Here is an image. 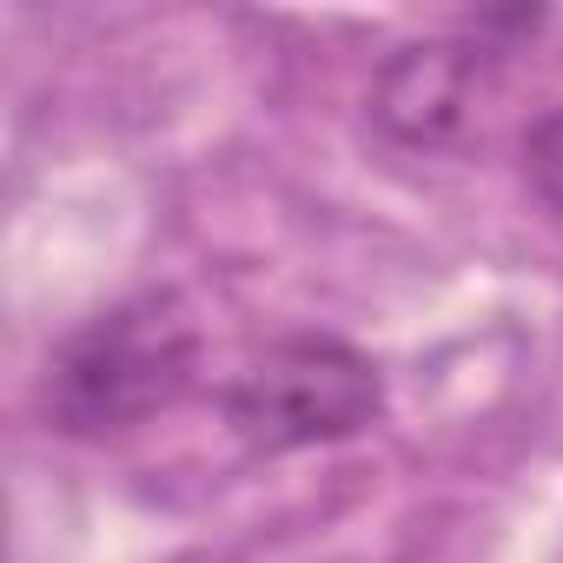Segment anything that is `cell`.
<instances>
[{"mask_svg":"<svg viewBox=\"0 0 563 563\" xmlns=\"http://www.w3.org/2000/svg\"><path fill=\"white\" fill-rule=\"evenodd\" d=\"M199 332L173 292H140L87 319L41 372V418L67 438H120L186 398Z\"/></svg>","mask_w":563,"mask_h":563,"instance_id":"6da1fadb","label":"cell"},{"mask_svg":"<svg viewBox=\"0 0 563 563\" xmlns=\"http://www.w3.org/2000/svg\"><path fill=\"white\" fill-rule=\"evenodd\" d=\"M523 159H530V186L543 192V206L563 212V107H550V113L530 126Z\"/></svg>","mask_w":563,"mask_h":563,"instance_id":"277c9868","label":"cell"},{"mask_svg":"<svg viewBox=\"0 0 563 563\" xmlns=\"http://www.w3.org/2000/svg\"><path fill=\"white\" fill-rule=\"evenodd\" d=\"M484 93V47L464 41H411L398 47L378 80H372V120L398 140V146H451Z\"/></svg>","mask_w":563,"mask_h":563,"instance_id":"3957f363","label":"cell"},{"mask_svg":"<svg viewBox=\"0 0 563 563\" xmlns=\"http://www.w3.org/2000/svg\"><path fill=\"white\" fill-rule=\"evenodd\" d=\"M385 411V378L365 352L339 339H286L258 352L232 391L225 418L252 451H306L372 431Z\"/></svg>","mask_w":563,"mask_h":563,"instance_id":"7a4b0ae2","label":"cell"}]
</instances>
